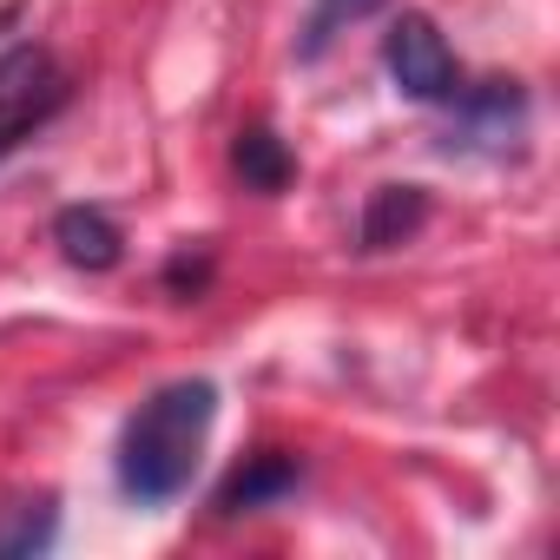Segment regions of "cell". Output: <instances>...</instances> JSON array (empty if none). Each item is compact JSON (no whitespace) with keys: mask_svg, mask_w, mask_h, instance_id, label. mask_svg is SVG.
Masks as SVG:
<instances>
[{"mask_svg":"<svg viewBox=\"0 0 560 560\" xmlns=\"http://www.w3.org/2000/svg\"><path fill=\"white\" fill-rule=\"evenodd\" d=\"M211 422H218V383L211 376H178L165 389H152L126 429H119V488L139 501V508H165L191 488L198 462H205V442H211Z\"/></svg>","mask_w":560,"mask_h":560,"instance_id":"6da1fadb","label":"cell"},{"mask_svg":"<svg viewBox=\"0 0 560 560\" xmlns=\"http://www.w3.org/2000/svg\"><path fill=\"white\" fill-rule=\"evenodd\" d=\"M383 67H389V80H396L409 100H422V106H448V100L462 93V60H455V47L442 40V27H435L429 14H396V21H389V34H383Z\"/></svg>","mask_w":560,"mask_h":560,"instance_id":"7a4b0ae2","label":"cell"},{"mask_svg":"<svg viewBox=\"0 0 560 560\" xmlns=\"http://www.w3.org/2000/svg\"><path fill=\"white\" fill-rule=\"evenodd\" d=\"M60 106H67V73L54 67L47 47L0 54V152H14L27 132H40Z\"/></svg>","mask_w":560,"mask_h":560,"instance_id":"3957f363","label":"cell"},{"mask_svg":"<svg viewBox=\"0 0 560 560\" xmlns=\"http://www.w3.org/2000/svg\"><path fill=\"white\" fill-rule=\"evenodd\" d=\"M448 106H462V119L448 126V152H455V145H462V152H468V145L501 152V145L521 132V119H527L521 86H501V80H494V86H481V93H468V86H462Z\"/></svg>","mask_w":560,"mask_h":560,"instance_id":"277c9868","label":"cell"},{"mask_svg":"<svg viewBox=\"0 0 560 560\" xmlns=\"http://www.w3.org/2000/svg\"><path fill=\"white\" fill-rule=\"evenodd\" d=\"M298 481H304V462H298V455L264 448V455H250V462L218 488V514H257V508H270V501L298 494Z\"/></svg>","mask_w":560,"mask_h":560,"instance_id":"5b68a950","label":"cell"},{"mask_svg":"<svg viewBox=\"0 0 560 560\" xmlns=\"http://www.w3.org/2000/svg\"><path fill=\"white\" fill-rule=\"evenodd\" d=\"M54 244H60V257L80 264V270H113V264L126 257V231H119L100 205H67V211L54 218Z\"/></svg>","mask_w":560,"mask_h":560,"instance_id":"8992f818","label":"cell"},{"mask_svg":"<svg viewBox=\"0 0 560 560\" xmlns=\"http://www.w3.org/2000/svg\"><path fill=\"white\" fill-rule=\"evenodd\" d=\"M422 218H429V191L422 185H376L370 205H363L357 244L363 250H396V244H409L422 231Z\"/></svg>","mask_w":560,"mask_h":560,"instance_id":"52a82bcc","label":"cell"},{"mask_svg":"<svg viewBox=\"0 0 560 560\" xmlns=\"http://www.w3.org/2000/svg\"><path fill=\"white\" fill-rule=\"evenodd\" d=\"M231 165H237V178H244L250 191H284V185L298 178L291 145L277 139L270 126H244V132H237V145H231Z\"/></svg>","mask_w":560,"mask_h":560,"instance_id":"ba28073f","label":"cell"},{"mask_svg":"<svg viewBox=\"0 0 560 560\" xmlns=\"http://www.w3.org/2000/svg\"><path fill=\"white\" fill-rule=\"evenodd\" d=\"M60 534V514L54 501H21V514L0 527V560H14V553H47Z\"/></svg>","mask_w":560,"mask_h":560,"instance_id":"9c48e42d","label":"cell"},{"mask_svg":"<svg viewBox=\"0 0 560 560\" xmlns=\"http://www.w3.org/2000/svg\"><path fill=\"white\" fill-rule=\"evenodd\" d=\"M370 8H383V0H317V14H311V40H304V54H324L350 21H363Z\"/></svg>","mask_w":560,"mask_h":560,"instance_id":"30bf717a","label":"cell"},{"mask_svg":"<svg viewBox=\"0 0 560 560\" xmlns=\"http://www.w3.org/2000/svg\"><path fill=\"white\" fill-rule=\"evenodd\" d=\"M165 277H172V291H178V298H198V291H205V277H211V257H198V264H191V257H172Z\"/></svg>","mask_w":560,"mask_h":560,"instance_id":"8fae6325","label":"cell"}]
</instances>
